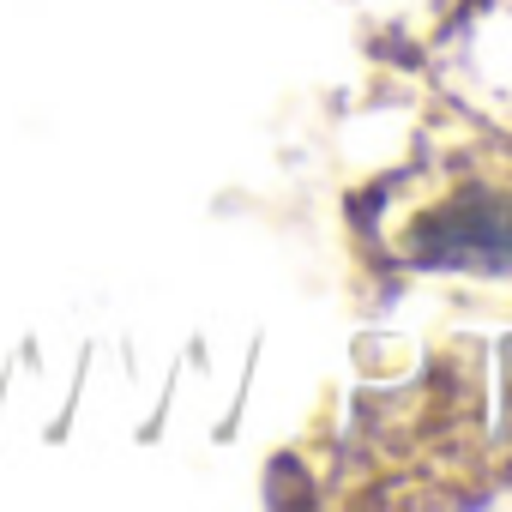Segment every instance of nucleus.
<instances>
[{"instance_id": "nucleus-1", "label": "nucleus", "mask_w": 512, "mask_h": 512, "mask_svg": "<svg viewBox=\"0 0 512 512\" xmlns=\"http://www.w3.org/2000/svg\"><path fill=\"white\" fill-rule=\"evenodd\" d=\"M422 266H482V272H512V211L494 199H458L440 217L422 223L416 235Z\"/></svg>"}]
</instances>
